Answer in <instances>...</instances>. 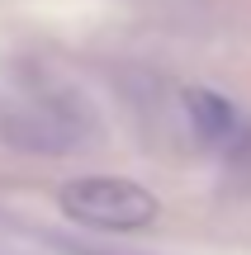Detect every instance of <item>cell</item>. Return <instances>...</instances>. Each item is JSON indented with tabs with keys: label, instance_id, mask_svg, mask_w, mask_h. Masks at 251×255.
<instances>
[{
	"label": "cell",
	"instance_id": "3957f363",
	"mask_svg": "<svg viewBox=\"0 0 251 255\" xmlns=\"http://www.w3.org/2000/svg\"><path fill=\"white\" fill-rule=\"evenodd\" d=\"M185 114H190V123H195V132L204 137L209 146H218V151H237V146L247 142V119L214 90H199V85L185 90Z\"/></svg>",
	"mask_w": 251,
	"mask_h": 255
},
{
	"label": "cell",
	"instance_id": "6da1fadb",
	"mask_svg": "<svg viewBox=\"0 0 251 255\" xmlns=\"http://www.w3.org/2000/svg\"><path fill=\"white\" fill-rule=\"evenodd\" d=\"M62 213L81 227H100V232H138L157 218V199L152 189L119 175H81V180L62 184Z\"/></svg>",
	"mask_w": 251,
	"mask_h": 255
},
{
	"label": "cell",
	"instance_id": "7a4b0ae2",
	"mask_svg": "<svg viewBox=\"0 0 251 255\" xmlns=\"http://www.w3.org/2000/svg\"><path fill=\"white\" fill-rule=\"evenodd\" d=\"M81 128L85 123L71 104H62L57 95H43V100L24 104V109H9L0 119V137L33 156H62L71 146H81Z\"/></svg>",
	"mask_w": 251,
	"mask_h": 255
}]
</instances>
